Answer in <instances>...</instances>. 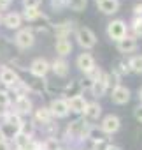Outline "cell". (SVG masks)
<instances>
[{
  "instance_id": "obj_1",
  "label": "cell",
  "mask_w": 142,
  "mask_h": 150,
  "mask_svg": "<svg viewBox=\"0 0 142 150\" xmlns=\"http://www.w3.org/2000/svg\"><path fill=\"white\" fill-rule=\"evenodd\" d=\"M91 131H93V125L90 122H86L84 118H79V120H74L68 125L67 136L72 138V139H86L91 136Z\"/></svg>"
},
{
  "instance_id": "obj_2",
  "label": "cell",
  "mask_w": 142,
  "mask_h": 150,
  "mask_svg": "<svg viewBox=\"0 0 142 150\" xmlns=\"http://www.w3.org/2000/svg\"><path fill=\"white\" fill-rule=\"evenodd\" d=\"M76 39H77V44L84 50H91L97 46V35L88 27H79L76 30Z\"/></svg>"
},
{
  "instance_id": "obj_3",
  "label": "cell",
  "mask_w": 142,
  "mask_h": 150,
  "mask_svg": "<svg viewBox=\"0 0 142 150\" xmlns=\"http://www.w3.org/2000/svg\"><path fill=\"white\" fill-rule=\"evenodd\" d=\"M107 35H109L112 41L119 42L121 39H125V37L128 35V27H126V23H125L123 20H112V21L107 25Z\"/></svg>"
},
{
  "instance_id": "obj_4",
  "label": "cell",
  "mask_w": 142,
  "mask_h": 150,
  "mask_svg": "<svg viewBox=\"0 0 142 150\" xmlns=\"http://www.w3.org/2000/svg\"><path fill=\"white\" fill-rule=\"evenodd\" d=\"M14 42H16V46L21 48V50H28V48H32V46L35 44L33 30H32V28H21V30L16 34Z\"/></svg>"
},
{
  "instance_id": "obj_5",
  "label": "cell",
  "mask_w": 142,
  "mask_h": 150,
  "mask_svg": "<svg viewBox=\"0 0 142 150\" xmlns=\"http://www.w3.org/2000/svg\"><path fill=\"white\" fill-rule=\"evenodd\" d=\"M121 127V120L116 117V115H107L102 118V124H100V131L105 132V134H114L118 132Z\"/></svg>"
},
{
  "instance_id": "obj_6",
  "label": "cell",
  "mask_w": 142,
  "mask_h": 150,
  "mask_svg": "<svg viewBox=\"0 0 142 150\" xmlns=\"http://www.w3.org/2000/svg\"><path fill=\"white\" fill-rule=\"evenodd\" d=\"M49 69H51V64L46 58H35L30 64V72L33 74V76H37V78H44L49 72Z\"/></svg>"
},
{
  "instance_id": "obj_7",
  "label": "cell",
  "mask_w": 142,
  "mask_h": 150,
  "mask_svg": "<svg viewBox=\"0 0 142 150\" xmlns=\"http://www.w3.org/2000/svg\"><path fill=\"white\" fill-rule=\"evenodd\" d=\"M49 111L53 117H58V118H65L70 110H68V104H67V99H53L51 101V106H49Z\"/></svg>"
},
{
  "instance_id": "obj_8",
  "label": "cell",
  "mask_w": 142,
  "mask_h": 150,
  "mask_svg": "<svg viewBox=\"0 0 142 150\" xmlns=\"http://www.w3.org/2000/svg\"><path fill=\"white\" fill-rule=\"evenodd\" d=\"M76 64H77L79 71H83L84 74H90V72H91V71L97 67V64H95V58H93V55H91V53H81V55L77 57Z\"/></svg>"
},
{
  "instance_id": "obj_9",
  "label": "cell",
  "mask_w": 142,
  "mask_h": 150,
  "mask_svg": "<svg viewBox=\"0 0 142 150\" xmlns=\"http://www.w3.org/2000/svg\"><path fill=\"white\" fill-rule=\"evenodd\" d=\"M111 99L114 104H126L130 101V88L123 87V85H118L112 88V94H111Z\"/></svg>"
},
{
  "instance_id": "obj_10",
  "label": "cell",
  "mask_w": 142,
  "mask_h": 150,
  "mask_svg": "<svg viewBox=\"0 0 142 150\" xmlns=\"http://www.w3.org/2000/svg\"><path fill=\"white\" fill-rule=\"evenodd\" d=\"M19 81V76H18V72L11 67H2V71H0V83L6 85V87H13L14 83Z\"/></svg>"
},
{
  "instance_id": "obj_11",
  "label": "cell",
  "mask_w": 142,
  "mask_h": 150,
  "mask_svg": "<svg viewBox=\"0 0 142 150\" xmlns=\"http://www.w3.org/2000/svg\"><path fill=\"white\" fill-rule=\"evenodd\" d=\"M67 104H68V110H70V111H74V113H83L84 108H86V104H88V101H86L81 94H77V96L68 97V99H67Z\"/></svg>"
},
{
  "instance_id": "obj_12",
  "label": "cell",
  "mask_w": 142,
  "mask_h": 150,
  "mask_svg": "<svg viewBox=\"0 0 142 150\" xmlns=\"http://www.w3.org/2000/svg\"><path fill=\"white\" fill-rule=\"evenodd\" d=\"M83 113H84L86 122H95V120H98L100 115H102V106H100L98 103H95V101H93V103H88Z\"/></svg>"
},
{
  "instance_id": "obj_13",
  "label": "cell",
  "mask_w": 142,
  "mask_h": 150,
  "mask_svg": "<svg viewBox=\"0 0 142 150\" xmlns=\"http://www.w3.org/2000/svg\"><path fill=\"white\" fill-rule=\"evenodd\" d=\"M51 69H53V72L56 74V76H60V78H65V76H68V71H70V67H68V62L65 60V58H54L53 60V64H51Z\"/></svg>"
},
{
  "instance_id": "obj_14",
  "label": "cell",
  "mask_w": 142,
  "mask_h": 150,
  "mask_svg": "<svg viewBox=\"0 0 142 150\" xmlns=\"http://www.w3.org/2000/svg\"><path fill=\"white\" fill-rule=\"evenodd\" d=\"M54 50H56V53L63 58V57H67V55L72 53V42L68 41V37H60V39H56V42H54Z\"/></svg>"
},
{
  "instance_id": "obj_15",
  "label": "cell",
  "mask_w": 142,
  "mask_h": 150,
  "mask_svg": "<svg viewBox=\"0 0 142 150\" xmlns=\"http://www.w3.org/2000/svg\"><path fill=\"white\" fill-rule=\"evenodd\" d=\"M14 108H16V113L21 117V115H30L32 113V101L23 96V97H16V103H14Z\"/></svg>"
},
{
  "instance_id": "obj_16",
  "label": "cell",
  "mask_w": 142,
  "mask_h": 150,
  "mask_svg": "<svg viewBox=\"0 0 142 150\" xmlns=\"http://www.w3.org/2000/svg\"><path fill=\"white\" fill-rule=\"evenodd\" d=\"M137 37H133V35H126L125 39H121L119 42H118V50L121 51V53H132V51H135L137 50Z\"/></svg>"
},
{
  "instance_id": "obj_17",
  "label": "cell",
  "mask_w": 142,
  "mask_h": 150,
  "mask_svg": "<svg viewBox=\"0 0 142 150\" xmlns=\"http://www.w3.org/2000/svg\"><path fill=\"white\" fill-rule=\"evenodd\" d=\"M97 7L104 14H114L119 9V0H100V2H97Z\"/></svg>"
},
{
  "instance_id": "obj_18",
  "label": "cell",
  "mask_w": 142,
  "mask_h": 150,
  "mask_svg": "<svg viewBox=\"0 0 142 150\" xmlns=\"http://www.w3.org/2000/svg\"><path fill=\"white\" fill-rule=\"evenodd\" d=\"M90 92H91V96H93V97H97V99L105 96V92H107V85H105V81H104V74H102V78H100V80L91 81Z\"/></svg>"
},
{
  "instance_id": "obj_19",
  "label": "cell",
  "mask_w": 142,
  "mask_h": 150,
  "mask_svg": "<svg viewBox=\"0 0 142 150\" xmlns=\"http://www.w3.org/2000/svg\"><path fill=\"white\" fill-rule=\"evenodd\" d=\"M21 21H23V18H21L19 13H9V14L4 18V25H6L9 30L19 28V27H21Z\"/></svg>"
},
{
  "instance_id": "obj_20",
  "label": "cell",
  "mask_w": 142,
  "mask_h": 150,
  "mask_svg": "<svg viewBox=\"0 0 142 150\" xmlns=\"http://www.w3.org/2000/svg\"><path fill=\"white\" fill-rule=\"evenodd\" d=\"M72 28H74V23H72V21H63V23L54 25L56 39H60V37H68V34L72 32Z\"/></svg>"
},
{
  "instance_id": "obj_21",
  "label": "cell",
  "mask_w": 142,
  "mask_h": 150,
  "mask_svg": "<svg viewBox=\"0 0 142 150\" xmlns=\"http://www.w3.org/2000/svg\"><path fill=\"white\" fill-rule=\"evenodd\" d=\"M35 120L37 122H42L44 125H47V124H51V120H53V115H51V111H49V108H39L37 111H35Z\"/></svg>"
},
{
  "instance_id": "obj_22",
  "label": "cell",
  "mask_w": 142,
  "mask_h": 150,
  "mask_svg": "<svg viewBox=\"0 0 142 150\" xmlns=\"http://www.w3.org/2000/svg\"><path fill=\"white\" fill-rule=\"evenodd\" d=\"M128 67H130V71H133L137 74H142V55H133L128 60Z\"/></svg>"
},
{
  "instance_id": "obj_23",
  "label": "cell",
  "mask_w": 142,
  "mask_h": 150,
  "mask_svg": "<svg viewBox=\"0 0 142 150\" xmlns=\"http://www.w3.org/2000/svg\"><path fill=\"white\" fill-rule=\"evenodd\" d=\"M86 6H88V0H67V7L70 11H76V13L84 11Z\"/></svg>"
},
{
  "instance_id": "obj_24",
  "label": "cell",
  "mask_w": 142,
  "mask_h": 150,
  "mask_svg": "<svg viewBox=\"0 0 142 150\" xmlns=\"http://www.w3.org/2000/svg\"><path fill=\"white\" fill-rule=\"evenodd\" d=\"M42 150H60V141L56 138H47L42 143Z\"/></svg>"
},
{
  "instance_id": "obj_25",
  "label": "cell",
  "mask_w": 142,
  "mask_h": 150,
  "mask_svg": "<svg viewBox=\"0 0 142 150\" xmlns=\"http://www.w3.org/2000/svg\"><path fill=\"white\" fill-rule=\"evenodd\" d=\"M21 18H25L26 21H33V20L40 18V11L39 9H25V13L21 14Z\"/></svg>"
},
{
  "instance_id": "obj_26",
  "label": "cell",
  "mask_w": 142,
  "mask_h": 150,
  "mask_svg": "<svg viewBox=\"0 0 142 150\" xmlns=\"http://www.w3.org/2000/svg\"><path fill=\"white\" fill-rule=\"evenodd\" d=\"M111 146V143L107 141V139H104V138H98V139H95L93 141V145H91V150H107Z\"/></svg>"
},
{
  "instance_id": "obj_27",
  "label": "cell",
  "mask_w": 142,
  "mask_h": 150,
  "mask_svg": "<svg viewBox=\"0 0 142 150\" xmlns=\"http://www.w3.org/2000/svg\"><path fill=\"white\" fill-rule=\"evenodd\" d=\"M112 72H114V74H118V76H123V74H128V72H130V67H128V64L119 62V64H118V67H116Z\"/></svg>"
},
{
  "instance_id": "obj_28",
  "label": "cell",
  "mask_w": 142,
  "mask_h": 150,
  "mask_svg": "<svg viewBox=\"0 0 142 150\" xmlns=\"http://www.w3.org/2000/svg\"><path fill=\"white\" fill-rule=\"evenodd\" d=\"M23 6L25 9H39L40 0H23Z\"/></svg>"
},
{
  "instance_id": "obj_29",
  "label": "cell",
  "mask_w": 142,
  "mask_h": 150,
  "mask_svg": "<svg viewBox=\"0 0 142 150\" xmlns=\"http://www.w3.org/2000/svg\"><path fill=\"white\" fill-rule=\"evenodd\" d=\"M51 7L54 11H61L63 7H67V0H51Z\"/></svg>"
},
{
  "instance_id": "obj_30",
  "label": "cell",
  "mask_w": 142,
  "mask_h": 150,
  "mask_svg": "<svg viewBox=\"0 0 142 150\" xmlns=\"http://www.w3.org/2000/svg\"><path fill=\"white\" fill-rule=\"evenodd\" d=\"M133 115H135V118L142 124V104H139V106L133 110Z\"/></svg>"
},
{
  "instance_id": "obj_31",
  "label": "cell",
  "mask_w": 142,
  "mask_h": 150,
  "mask_svg": "<svg viewBox=\"0 0 142 150\" xmlns=\"http://www.w3.org/2000/svg\"><path fill=\"white\" fill-rule=\"evenodd\" d=\"M133 16H142V4H137L133 7Z\"/></svg>"
},
{
  "instance_id": "obj_32",
  "label": "cell",
  "mask_w": 142,
  "mask_h": 150,
  "mask_svg": "<svg viewBox=\"0 0 142 150\" xmlns=\"http://www.w3.org/2000/svg\"><path fill=\"white\" fill-rule=\"evenodd\" d=\"M0 150H11V145H9L7 139H2V141H0Z\"/></svg>"
},
{
  "instance_id": "obj_33",
  "label": "cell",
  "mask_w": 142,
  "mask_h": 150,
  "mask_svg": "<svg viewBox=\"0 0 142 150\" xmlns=\"http://www.w3.org/2000/svg\"><path fill=\"white\" fill-rule=\"evenodd\" d=\"M11 2H13V0H0V9H6Z\"/></svg>"
},
{
  "instance_id": "obj_34",
  "label": "cell",
  "mask_w": 142,
  "mask_h": 150,
  "mask_svg": "<svg viewBox=\"0 0 142 150\" xmlns=\"http://www.w3.org/2000/svg\"><path fill=\"white\" fill-rule=\"evenodd\" d=\"M107 150H121V148H119V146H114V145H111V146H109Z\"/></svg>"
},
{
  "instance_id": "obj_35",
  "label": "cell",
  "mask_w": 142,
  "mask_h": 150,
  "mask_svg": "<svg viewBox=\"0 0 142 150\" xmlns=\"http://www.w3.org/2000/svg\"><path fill=\"white\" fill-rule=\"evenodd\" d=\"M2 139H6V138H4V132H2V129H0V141H2Z\"/></svg>"
},
{
  "instance_id": "obj_36",
  "label": "cell",
  "mask_w": 142,
  "mask_h": 150,
  "mask_svg": "<svg viewBox=\"0 0 142 150\" xmlns=\"http://www.w3.org/2000/svg\"><path fill=\"white\" fill-rule=\"evenodd\" d=\"M139 99H140V103H142V88L139 90Z\"/></svg>"
},
{
  "instance_id": "obj_37",
  "label": "cell",
  "mask_w": 142,
  "mask_h": 150,
  "mask_svg": "<svg viewBox=\"0 0 142 150\" xmlns=\"http://www.w3.org/2000/svg\"><path fill=\"white\" fill-rule=\"evenodd\" d=\"M97 2H100V0H97Z\"/></svg>"
},
{
  "instance_id": "obj_38",
  "label": "cell",
  "mask_w": 142,
  "mask_h": 150,
  "mask_svg": "<svg viewBox=\"0 0 142 150\" xmlns=\"http://www.w3.org/2000/svg\"><path fill=\"white\" fill-rule=\"evenodd\" d=\"M0 20H2V18H0Z\"/></svg>"
}]
</instances>
